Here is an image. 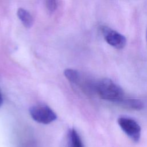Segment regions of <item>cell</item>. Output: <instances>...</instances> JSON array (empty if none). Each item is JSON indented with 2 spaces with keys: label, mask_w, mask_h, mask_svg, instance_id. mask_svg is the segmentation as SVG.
I'll list each match as a JSON object with an SVG mask.
<instances>
[{
  "label": "cell",
  "mask_w": 147,
  "mask_h": 147,
  "mask_svg": "<svg viewBox=\"0 0 147 147\" xmlns=\"http://www.w3.org/2000/svg\"><path fill=\"white\" fill-rule=\"evenodd\" d=\"M68 140L69 147H84L79 134L74 129L69 131Z\"/></svg>",
  "instance_id": "52a82bcc"
},
{
  "label": "cell",
  "mask_w": 147,
  "mask_h": 147,
  "mask_svg": "<svg viewBox=\"0 0 147 147\" xmlns=\"http://www.w3.org/2000/svg\"><path fill=\"white\" fill-rule=\"evenodd\" d=\"M102 32L106 42L117 49H122L126 44L125 36L107 27L102 28Z\"/></svg>",
  "instance_id": "277c9868"
},
{
  "label": "cell",
  "mask_w": 147,
  "mask_h": 147,
  "mask_svg": "<svg viewBox=\"0 0 147 147\" xmlns=\"http://www.w3.org/2000/svg\"><path fill=\"white\" fill-rule=\"evenodd\" d=\"M118 103L123 106L133 110H139L143 108V103L137 99H125L123 98Z\"/></svg>",
  "instance_id": "8992f818"
},
{
  "label": "cell",
  "mask_w": 147,
  "mask_h": 147,
  "mask_svg": "<svg viewBox=\"0 0 147 147\" xmlns=\"http://www.w3.org/2000/svg\"><path fill=\"white\" fill-rule=\"evenodd\" d=\"M2 102H3V98H2V93L0 91V107L1 106V105L2 104Z\"/></svg>",
  "instance_id": "ba28073f"
},
{
  "label": "cell",
  "mask_w": 147,
  "mask_h": 147,
  "mask_svg": "<svg viewBox=\"0 0 147 147\" xmlns=\"http://www.w3.org/2000/svg\"><path fill=\"white\" fill-rule=\"evenodd\" d=\"M146 39H147V33H146Z\"/></svg>",
  "instance_id": "9c48e42d"
},
{
  "label": "cell",
  "mask_w": 147,
  "mask_h": 147,
  "mask_svg": "<svg viewBox=\"0 0 147 147\" xmlns=\"http://www.w3.org/2000/svg\"><path fill=\"white\" fill-rule=\"evenodd\" d=\"M29 113L33 120L42 124L50 123L57 118L55 112L49 106L44 105L33 106L30 109Z\"/></svg>",
  "instance_id": "7a4b0ae2"
},
{
  "label": "cell",
  "mask_w": 147,
  "mask_h": 147,
  "mask_svg": "<svg viewBox=\"0 0 147 147\" xmlns=\"http://www.w3.org/2000/svg\"><path fill=\"white\" fill-rule=\"evenodd\" d=\"M95 91L103 99L119 103L124 98V93L120 86L112 80L104 78L95 83Z\"/></svg>",
  "instance_id": "6da1fadb"
},
{
  "label": "cell",
  "mask_w": 147,
  "mask_h": 147,
  "mask_svg": "<svg viewBox=\"0 0 147 147\" xmlns=\"http://www.w3.org/2000/svg\"><path fill=\"white\" fill-rule=\"evenodd\" d=\"M118 123L122 130L133 141L138 142L141 137V127L133 119L128 117H120Z\"/></svg>",
  "instance_id": "3957f363"
},
{
  "label": "cell",
  "mask_w": 147,
  "mask_h": 147,
  "mask_svg": "<svg viewBox=\"0 0 147 147\" xmlns=\"http://www.w3.org/2000/svg\"><path fill=\"white\" fill-rule=\"evenodd\" d=\"M17 13L18 18L25 27L30 28L32 26L33 24V17L26 10L23 8H19Z\"/></svg>",
  "instance_id": "5b68a950"
}]
</instances>
